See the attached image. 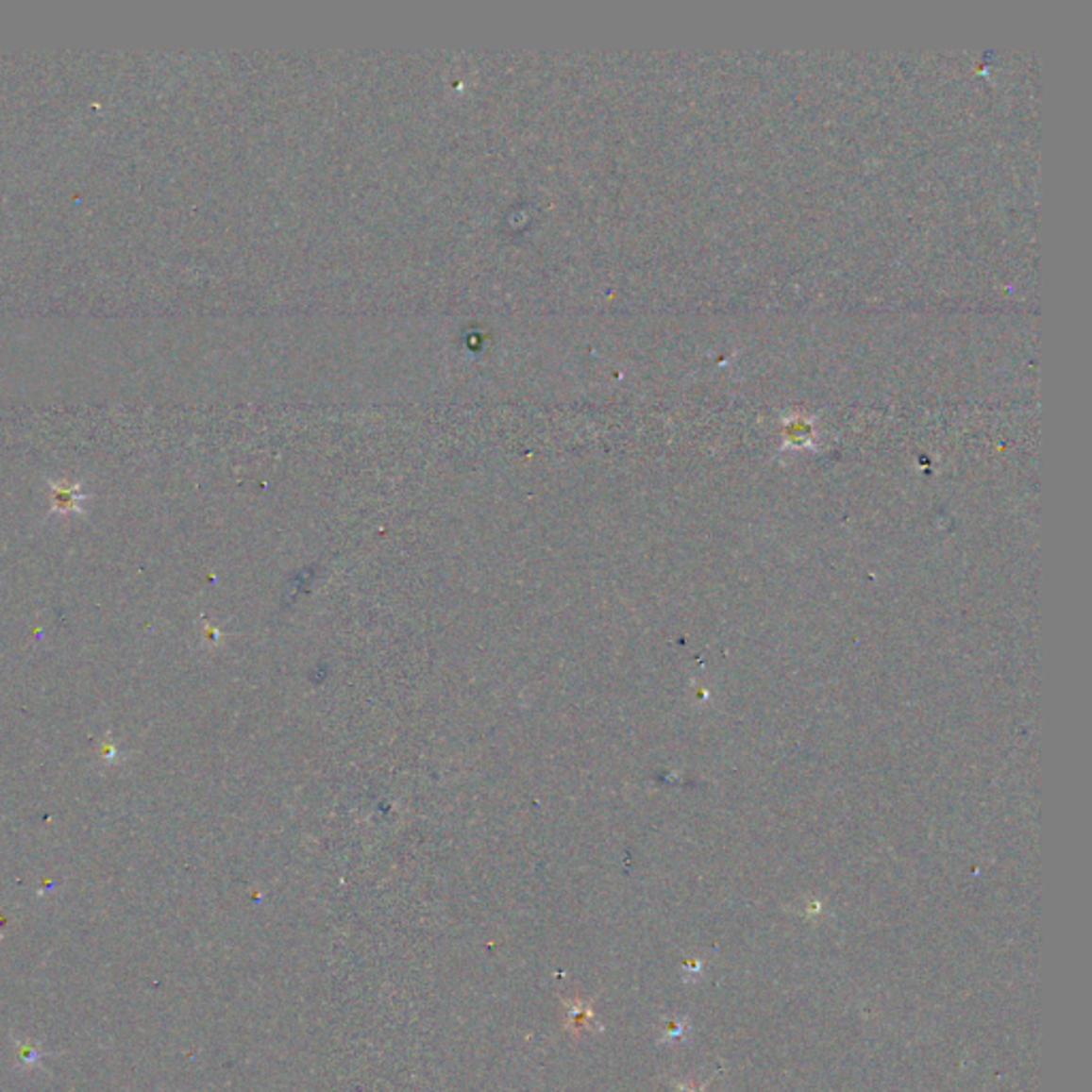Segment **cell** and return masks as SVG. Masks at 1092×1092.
<instances>
[{
    "mask_svg": "<svg viewBox=\"0 0 1092 1092\" xmlns=\"http://www.w3.org/2000/svg\"><path fill=\"white\" fill-rule=\"evenodd\" d=\"M54 489V497H56V506L64 508V511H69V508L76 506L84 494H81V487L79 484H52Z\"/></svg>",
    "mask_w": 1092,
    "mask_h": 1092,
    "instance_id": "1",
    "label": "cell"
}]
</instances>
